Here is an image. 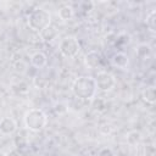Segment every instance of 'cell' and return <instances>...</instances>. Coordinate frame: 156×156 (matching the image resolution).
Returning <instances> with one entry per match:
<instances>
[{"label":"cell","instance_id":"1","mask_svg":"<svg viewBox=\"0 0 156 156\" xmlns=\"http://www.w3.org/2000/svg\"><path fill=\"white\" fill-rule=\"evenodd\" d=\"M71 90L74 98L77 99H80L83 101L91 100L94 96H96L98 91L95 78L91 76H80L73 80Z\"/></svg>","mask_w":156,"mask_h":156},{"label":"cell","instance_id":"2","mask_svg":"<svg viewBox=\"0 0 156 156\" xmlns=\"http://www.w3.org/2000/svg\"><path fill=\"white\" fill-rule=\"evenodd\" d=\"M24 127L34 133L41 132L48 124V116L41 108H29L23 116Z\"/></svg>","mask_w":156,"mask_h":156},{"label":"cell","instance_id":"3","mask_svg":"<svg viewBox=\"0 0 156 156\" xmlns=\"http://www.w3.org/2000/svg\"><path fill=\"white\" fill-rule=\"evenodd\" d=\"M27 24L32 30L40 33L51 24V15L43 7H35L29 12L27 17Z\"/></svg>","mask_w":156,"mask_h":156},{"label":"cell","instance_id":"4","mask_svg":"<svg viewBox=\"0 0 156 156\" xmlns=\"http://www.w3.org/2000/svg\"><path fill=\"white\" fill-rule=\"evenodd\" d=\"M58 51L63 57H67V58L76 57L80 51L79 40L72 35L65 37L63 39H61V41L58 44Z\"/></svg>","mask_w":156,"mask_h":156},{"label":"cell","instance_id":"5","mask_svg":"<svg viewBox=\"0 0 156 156\" xmlns=\"http://www.w3.org/2000/svg\"><path fill=\"white\" fill-rule=\"evenodd\" d=\"M96 88L100 91H111L116 87V78L112 73L107 71H100L98 74L94 77Z\"/></svg>","mask_w":156,"mask_h":156},{"label":"cell","instance_id":"6","mask_svg":"<svg viewBox=\"0 0 156 156\" xmlns=\"http://www.w3.org/2000/svg\"><path fill=\"white\" fill-rule=\"evenodd\" d=\"M17 130V122L9 116L0 118V134L2 135H12Z\"/></svg>","mask_w":156,"mask_h":156},{"label":"cell","instance_id":"7","mask_svg":"<svg viewBox=\"0 0 156 156\" xmlns=\"http://www.w3.org/2000/svg\"><path fill=\"white\" fill-rule=\"evenodd\" d=\"M111 65L116 68H119V69H127L128 66H129V56L126 54V52H122V51H118V52H115L111 58Z\"/></svg>","mask_w":156,"mask_h":156},{"label":"cell","instance_id":"8","mask_svg":"<svg viewBox=\"0 0 156 156\" xmlns=\"http://www.w3.org/2000/svg\"><path fill=\"white\" fill-rule=\"evenodd\" d=\"M84 63H85V66L88 68H91V69L99 67L100 63H101V55H100V52L95 51V50H91V51L87 52L85 56H84Z\"/></svg>","mask_w":156,"mask_h":156},{"label":"cell","instance_id":"9","mask_svg":"<svg viewBox=\"0 0 156 156\" xmlns=\"http://www.w3.org/2000/svg\"><path fill=\"white\" fill-rule=\"evenodd\" d=\"M48 63V56L41 51H35L30 56V65L38 69L44 68Z\"/></svg>","mask_w":156,"mask_h":156},{"label":"cell","instance_id":"10","mask_svg":"<svg viewBox=\"0 0 156 156\" xmlns=\"http://www.w3.org/2000/svg\"><path fill=\"white\" fill-rule=\"evenodd\" d=\"M57 34H58V32H57L56 27L52 26V24H50L49 27H46L44 30H41V32L39 33V37H40V39H41L43 41L49 43V41H52L54 39H56Z\"/></svg>","mask_w":156,"mask_h":156},{"label":"cell","instance_id":"11","mask_svg":"<svg viewBox=\"0 0 156 156\" xmlns=\"http://www.w3.org/2000/svg\"><path fill=\"white\" fill-rule=\"evenodd\" d=\"M141 98L143 100L149 104V105H154L155 101H156V90H155V87H146L143 93H141Z\"/></svg>","mask_w":156,"mask_h":156},{"label":"cell","instance_id":"12","mask_svg":"<svg viewBox=\"0 0 156 156\" xmlns=\"http://www.w3.org/2000/svg\"><path fill=\"white\" fill-rule=\"evenodd\" d=\"M74 16V9L71 5H63L58 9V17L62 21H69Z\"/></svg>","mask_w":156,"mask_h":156},{"label":"cell","instance_id":"13","mask_svg":"<svg viewBox=\"0 0 156 156\" xmlns=\"http://www.w3.org/2000/svg\"><path fill=\"white\" fill-rule=\"evenodd\" d=\"M90 101H91L90 105H91V107H93L94 111H96V112H104V111H106L107 104H106V100L104 98L94 96Z\"/></svg>","mask_w":156,"mask_h":156},{"label":"cell","instance_id":"14","mask_svg":"<svg viewBox=\"0 0 156 156\" xmlns=\"http://www.w3.org/2000/svg\"><path fill=\"white\" fill-rule=\"evenodd\" d=\"M145 23H146V27L150 29V32L152 33L156 32V10H152L146 15Z\"/></svg>","mask_w":156,"mask_h":156},{"label":"cell","instance_id":"15","mask_svg":"<svg viewBox=\"0 0 156 156\" xmlns=\"http://www.w3.org/2000/svg\"><path fill=\"white\" fill-rule=\"evenodd\" d=\"M136 56L139 58H147L150 55H151V48L149 44H139L136 46Z\"/></svg>","mask_w":156,"mask_h":156},{"label":"cell","instance_id":"16","mask_svg":"<svg viewBox=\"0 0 156 156\" xmlns=\"http://www.w3.org/2000/svg\"><path fill=\"white\" fill-rule=\"evenodd\" d=\"M141 140V134L139 130H130L127 134V143L129 145H136Z\"/></svg>","mask_w":156,"mask_h":156},{"label":"cell","instance_id":"17","mask_svg":"<svg viewBox=\"0 0 156 156\" xmlns=\"http://www.w3.org/2000/svg\"><path fill=\"white\" fill-rule=\"evenodd\" d=\"M49 83V79L46 77H43V76H39L37 74L34 78H33V84L35 88H45Z\"/></svg>","mask_w":156,"mask_h":156},{"label":"cell","instance_id":"18","mask_svg":"<svg viewBox=\"0 0 156 156\" xmlns=\"http://www.w3.org/2000/svg\"><path fill=\"white\" fill-rule=\"evenodd\" d=\"M13 68H15V71L17 73H24L27 71V63L23 60H17L13 63Z\"/></svg>","mask_w":156,"mask_h":156},{"label":"cell","instance_id":"19","mask_svg":"<svg viewBox=\"0 0 156 156\" xmlns=\"http://www.w3.org/2000/svg\"><path fill=\"white\" fill-rule=\"evenodd\" d=\"M13 90H16L17 93H20V94H23V93H27L28 91V84L26 83V82H23V80H21V82H18V83H16V84H13Z\"/></svg>","mask_w":156,"mask_h":156},{"label":"cell","instance_id":"20","mask_svg":"<svg viewBox=\"0 0 156 156\" xmlns=\"http://www.w3.org/2000/svg\"><path fill=\"white\" fill-rule=\"evenodd\" d=\"M98 156H115V152L110 147H101L98 151Z\"/></svg>","mask_w":156,"mask_h":156},{"label":"cell","instance_id":"21","mask_svg":"<svg viewBox=\"0 0 156 156\" xmlns=\"http://www.w3.org/2000/svg\"><path fill=\"white\" fill-rule=\"evenodd\" d=\"M15 144H16L17 147H23V146L27 145V140H26V138L23 135H17L15 138Z\"/></svg>","mask_w":156,"mask_h":156},{"label":"cell","instance_id":"22","mask_svg":"<svg viewBox=\"0 0 156 156\" xmlns=\"http://www.w3.org/2000/svg\"><path fill=\"white\" fill-rule=\"evenodd\" d=\"M82 6H83V10H84V11H88V12H89V11L93 9L94 4H93L91 1H89V2H88V1H85V2H83V4H82Z\"/></svg>","mask_w":156,"mask_h":156},{"label":"cell","instance_id":"23","mask_svg":"<svg viewBox=\"0 0 156 156\" xmlns=\"http://www.w3.org/2000/svg\"><path fill=\"white\" fill-rule=\"evenodd\" d=\"M55 110H56L57 113H61V112H65L67 108H66V106H65L63 104H57V105L55 106Z\"/></svg>","mask_w":156,"mask_h":156},{"label":"cell","instance_id":"24","mask_svg":"<svg viewBox=\"0 0 156 156\" xmlns=\"http://www.w3.org/2000/svg\"><path fill=\"white\" fill-rule=\"evenodd\" d=\"M6 156H21V154L17 149H12V150H9L6 152Z\"/></svg>","mask_w":156,"mask_h":156},{"label":"cell","instance_id":"25","mask_svg":"<svg viewBox=\"0 0 156 156\" xmlns=\"http://www.w3.org/2000/svg\"><path fill=\"white\" fill-rule=\"evenodd\" d=\"M0 156H6V154H5V152H2V151H0Z\"/></svg>","mask_w":156,"mask_h":156},{"label":"cell","instance_id":"26","mask_svg":"<svg viewBox=\"0 0 156 156\" xmlns=\"http://www.w3.org/2000/svg\"><path fill=\"white\" fill-rule=\"evenodd\" d=\"M0 55H1V51H0Z\"/></svg>","mask_w":156,"mask_h":156}]
</instances>
